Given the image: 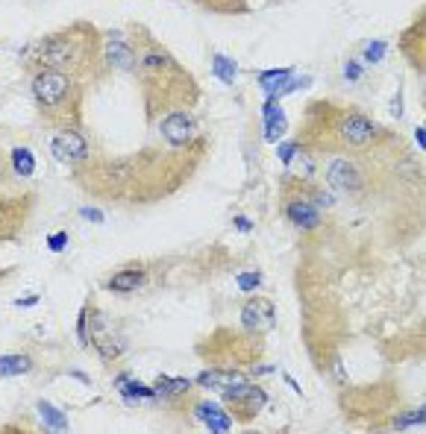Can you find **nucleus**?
Returning a JSON list of instances; mask_svg holds the SVG:
<instances>
[{"instance_id": "f257e3e1", "label": "nucleus", "mask_w": 426, "mask_h": 434, "mask_svg": "<svg viewBox=\"0 0 426 434\" xmlns=\"http://www.w3.org/2000/svg\"><path fill=\"white\" fill-rule=\"evenodd\" d=\"M94 53H98V36H91L88 27H74L68 33L47 38L38 47V62L53 70L77 74V70H83L91 62Z\"/></svg>"}, {"instance_id": "f03ea898", "label": "nucleus", "mask_w": 426, "mask_h": 434, "mask_svg": "<svg viewBox=\"0 0 426 434\" xmlns=\"http://www.w3.org/2000/svg\"><path fill=\"white\" fill-rule=\"evenodd\" d=\"M383 135V129L373 124V120L362 112H347L338 117V124H336V138L341 147L353 150V153H359V150H370L376 138Z\"/></svg>"}, {"instance_id": "7ed1b4c3", "label": "nucleus", "mask_w": 426, "mask_h": 434, "mask_svg": "<svg viewBox=\"0 0 426 434\" xmlns=\"http://www.w3.org/2000/svg\"><path fill=\"white\" fill-rule=\"evenodd\" d=\"M77 83L71 74H65V70H53L47 68L41 70V74L33 80V94L41 109H59L71 100V94H74Z\"/></svg>"}, {"instance_id": "20e7f679", "label": "nucleus", "mask_w": 426, "mask_h": 434, "mask_svg": "<svg viewBox=\"0 0 426 434\" xmlns=\"http://www.w3.org/2000/svg\"><path fill=\"white\" fill-rule=\"evenodd\" d=\"M224 399H227V405L232 408V414H235V420H241V423H247V420H253L259 411H262V405H265V391H259V388H253L250 381H241L239 388H232V391H227V393H221Z\"/></svg>"}, {"instance_id": "39448f33", "label": "nucleus", "mask_w": 426, "mask_h": 434, "mask_svg": "<svg viewBox=\"0 0 426 434\" xmlns=\"http://www.w3.org/2000/svg\"><path fill=\"white\" fill-rule=\"evenodd\" d=\"M51 153L62 164H80L88 159V141L74 129H65L51 141Z\"/></svg>"}, {"instance_id": "423d86ee", "label": "nucleus", "mask_w": 426, "mask_h": 434, "mask_svg": "<svg viewBox=\"0 0 426 434\" xmlns=\"http://www.w3.org/2000/svg\"><path fill=\"white\" fill-rule=\"evenodd\" d=\"M162 135L168 144H174V147H182V144H188L194 138V117L192 112H168L162 117V124H159Z\"/></svg>"}, {"instance_id": "0eeeda50", "label": "nucleus", "mask_w": 426, "mask_h": 434, "mask_svg": "<svg viewBox=\"0 0 426 434\" xmlns=\"http://www.w3.org/2000/svg\"><path fill=\"white\" fill-rule=\"evenodd\" d=\"M326 182L338 191H356L362 188V174L350 159H333L326 164Z\"/></svg>"}, {"instance_id": "6e6552de", "label": "nucleus", "mask_w": 426, "mask_h": 434, "mask_svg": "<svg viewBox=\"0 0 426 434\" xmlns=\"http://www.w3.org/2000/svg\"><path fill=\"white\" fill-rule=\"evenodd\" d=\"M274 302L271 300H250L241 308V326L247 332H268L274 329Z\"/></svg>"}, {"instance_id": "1a4fd4ad", "label": "nucleus", "mask_w": 426, "mask_h": 434, "mask_svg": "<svg viewBox=\"0 0 426 434\" xmlns=\"http://www.w3.org/2000/svg\"><path fill=\"white\" fill-rule=\"evenodd\" d=\"M286 217L297 226V229H315L321 223V214H318V206L309 203V200H291L286 206Z\"/></svg>"}, {"instance_id": "9d476101", "label": "nucleus", "mask_w": 426, "mask_h": 434, "mask_svg": "<svg viewBox=\"0 0 426 434\" xmlns=\"http://www.w3.org/2000/svg\"><path fill=\"white\" fill-rule=\"evenodd\" d=\"M145 282H147V273L141 268H124L115 276H109L106 287L109 291H118V294H133V291H138V287H145Z\"/></svg>"}, {"instance_id": "9b49d317", "label": "nucleus", "mask_w": 426, "mask_h": 434, "mask_svg": "<svg viewBox=\"0 0 426 434\" xmlns=\"http://www.w3.org/2000/svg\"><path fill=\"white\" fill-rule=\"evenodd\" d=\"M194 417H197L206 428H212V431H229V428H232V417L224 411L221 405H212V402H200V405L194 408Z\"/></svg>"}, {"instance_id": "f8f14e48", "label": "nucleus", "mask_w": 426, "mask_h": 434, "mask_svg": "<svg viewBox=\"0 0 426 434\" xmlns=\"http://www.w3.org/2000/svg\"><path fill=\"white\" fill-rule=\"evenodd\" d=\"M291 74H294V68H274V70H265V74H259V85H262V91L268 94L271 100H276L279 94H282V88L289 85Z\"/></svg>"}, {"instance_id": "ddd939ff", "label": "nucleus", "mask_w": 426, "mask_h": 434, "mask_svg": "<svg viewBox=\"0 0 426 434\" xmlns=\"http://www.w3.org/2000/svg\"><path fill=\"white\" fill-rule=\"evenodd\" d=\"M103 51H106V62L112 68H118V70H133L135 68V51H133L130 44L109 38V44L103 47Z\"/></svg>"}, {"instance_id": "4468645a", "label": "nucleus", "mask_w": 426, "mask_h": 434, "mask_svg": "<svg viewBox=\"0 0 426 434\" xmlns=\"http://www.w3.org/2000/svg\"><path fill=\"white\" fill-rule=\"evenodd\" d=\"M241 381H247L241 373H218V370H209L197 379V384H203V388H212V391H218V393H227L232 388H239Z\"/></svg>"}, {"instance_id": "2eb2a0df", "label": "nucleus", "mask_w": 426, "mask_h": 434, "mask_svg": "<svg viewBox=\"0 0 426 434\" xmlns=\"http://www.w3.org/2000/svg\"><path fill=\"white\" fill-rule=\"evenodd\" d=\"M262 117H265V138L276 141L282 132H286V112L276 106V100H268L262 106Z\"/></svg>"}, {"instance_id": "dca6fc26", "label": "nucleus", "mask_w": 426, "mask_h": 434, "mask_svg": "<svg viewBox=\"0 0 426 434\" xmlns=\"http://www.w3.org/2000/svg\"><path fill=\"white\" fill-rule=\"evenodd\" d=\"M91 341H94V346H98V352H100L106 361L121 355V344H118V341H109V329L103 326V320H100V317H94V326H91Z\"/></svg>"}, {"instance_id": "f3484780", "label": "nucleus", "mask_w": 426, "mask_h": 434, "mask_svg": "<svg viewBox=\"0 0 426 434\" xmlns=\"http://www.w3.org/2000/svg\"><path fill=\"white\" fill-rule=\"evenodd\" d=\"M192 388V381L188 379H171V376H159L156 379V399H174L180 396L182 391Z\"/></svg>"}, {"instance_id": "a211bd4d", "label": "nucleus", "mask_w": 426, "mask_h": 434, "mask_svg": "<svg viewBox=\"0 0 426 434\" xmlns=\"http://www.w3.org/2000/svg\"><path fill=\"white\" fill-rule=\"evenodd\" d=\"M115 384H118V388H121V396H124V399H138V396H145V399H156V388H147V384H141V381H130L127 376L115 379Z\"/></svg>"}, {"instance_id": "6ab92c4d", "label": "nucleus", "mask_w": 426, "mask_h": 434, "mask_svg": "<svg viewBox=\"0 0 426 434\" xmlns=\"http://www.w3.org/2000/svg\"><path fill=\"white\" fill-rule=\"evenodd\" d=\"M30 370V358L27 355H4L0 358V376H21Z\"/></svg>"}, {"instance_id": "aec40b11", "label": "nucleus", "mask_w": 426, "mask_h": 434, "mask_svg": "<svg viewBox=\"0 0 426 434\" xmlns=\"http://www.w3.org/2000/svg\"><path fill=\"white\" fill-rule=\"evenodd\" d=\"M38 414L44 417V423L51 425V428H56V431H65L68 428V420H65V414L62 411H56L53 405H47V402H38Z\"/></svg>"}, {"instance_id": "412c9836", "label": "nucleus", "mask_w": 426, "mask_h": 434, "mask_svg": "<svg viewBox=\"0 0 426 434\" xmlns=\"http://www.w3.org/2000/svg\"><path fill=\"white\" fill-rule=\"evenodd\" d=\"M12 164H15V174H18V176H30V174H33L36 159H33L30 150L18 147V150H12Z\"/></svg>"}, {"instance_id": "4be33fe9", "label": "nucleus", "mask_w": 426, "mask_h": 434, "mask_svg": "<svg viewBox=\"0 0 426 434\" xmlns=\"http://www.w3.org/2000/svg\"><path fill=\"white\" fill-rule=\"evenodd\" d=\"M212 70H215V77L218 80H224V83H232L235 80V74H239V68H235V62H229L227 56H215L212 59Z\"/></svg>"}, {"instance_id": "5701e85b", "label": "nucleus", "mask_w": 426, "mask_h": 434, "mask_svg": "<svg viewBox=\"0 0 426 434\" xmlns=\"http://www.w3.org/2000/svg\"><path fill=\"white\" fill-rule=\"evenodd\" d=\"M423 420H426V411H423V408H415V411H409V414H403V417H397L394 428H412V425H423Z\"/></svg>"}, {"instance_id": "b1692460", "label": "nucleus", "mask_w": 426, "mask_h": 434, "mask_svg": "<svg viewBox=\"0 0 426 434\" xmlns=\"http://www.w3.org/2000/svg\"><path fill=\"white\" fill-rule=\"evenodd\" d=\"M259 285H262V273H241L239 276V287H241V291H256Z\"/></svg>"}, {"instance_id": "393cba45", "label": "nucleus", "mask_w": 426, "mask_h": 434, "mask_svg": "<svg viewBox=\"0 0 426 434\" xmlns=\"http://www.w3.org/2000/svg\"><path fill=\"white\" fill-rule=\"evenodd\" d=\"M365 56H368V62H380L385 56V41H370L365 47Z\"/></svg>"}, {"instance_id": "a878e982", "label": "nucleus", "mask_w": 426, "mask_h": 434, "mask_svg": "<svg viewBox=\"0 0 426 434\" xmlns=\"http://www.w3.org/2000/svg\"><path fill=\"white\" fill-rule=\"evenodd\" d=\"M65 244H68V235L65 232H56L51 240H47V250H51V253H62Z\"/></svg>"}, {"instance_id": "bb28decb", "label": "nucleus", "mask_w": 426, "mask_h": 434, "mask_svg": "<svg viewBox=\"0 0 426 434\" xmlns=\"http://www.w3.org/2000/svg\"><path fill=\"white\" fill-rule=\"evenodd\" d=\"M77 334H80L83 344H88V314H85V311H83L80 320H77Z\"/></svg>"}, {"instance_id": "cd10ccee", "label": "nucleus", "mask_w": 426, "mask_h": 434, "mask_svg": "<svg viewBox=\"0 0 426 434\" xmlns=\"http://www.w3.org/2000/svg\"><path fill=\"white\" fill-rule=\"evenodd\" d=\"M294 153H297V144H282V147H279V159H282V164H289Z\"/></svg>"}, {"instance_id": "c85d7f7f", "label": "nucleus", "mask_w": 426, "mask_h": 434, "mask_svg": "<svg viewBox=\"0 0 426 434\" xmlns=\"http://www.w3.org/2000/svg\"><path fill=\"white\" fill-rule=\"evenodd\" d=\"M344 77H347V80H359V77H362V68H359L356 62H347V70H344Z\"/></svg>"}, {"instance_id": "c756f323", "label": "nucleus", "mask_w": 426, "mask_h": 434, "mask_svg": "<svg viewBox=\"0 0 426 434\" xmlns=\"http://www.w3.org/2000/svg\"><path fill=\"white\" fill-rule=\"evenodd\" d=\"M83 217H85V221H94V223H103V214L94 211V208H83Z\"/></svg>"}, {"instance_id": "7c9ffc66", "label": "nucleus", "mask_w": 426, "mask_h": 434, "mask_svg": "<svg viewBox=\"0 0 426 434\" xmlns=\"http://www.w3.org/2000/svg\"><path fill=\"white\" fill-rule=\"evenodd\" d=\"M33 302H38V297H27V300H18L15 305H21V308H30Z\"/></svg>"}, {"instance_id": "2f4dec72", "label": "nucleus", "mask_w": 426, "mask_h": 434, "mask_svg": "<svg viewBox=\"0 0 426 434\" xmlns=\"http://www.w3.org/2000/svg\"><path fill=\"white\" fill-rule=\"evenodd\" d=\"M235 226H239V229H244V232H247V229H250V221H244V217H239V221H235Z\"/></svg>"}, {"instance_id": "473e14b6", "label": "nucleus", "mask_w": 426, "mask_h": 434, "mask_svg": "<svg viewBox=\"0 0 426 434\" xmlns=\"http://www.w3.org/2000/svg\"><path fill=\"white\" fill-rule=\"evenodd\" d=\"M415 135H417V144H420V147H423V144H426V129H417Z\"/></svg>"}]
</instances>
